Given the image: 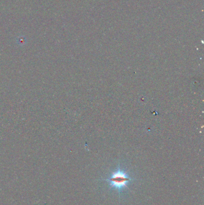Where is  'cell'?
<instances>
[{
    "label": "cell",
    "mask_w": 204,
    "mask_h": 205,
    "mask_svg": "<svg viewBox=\"0 0 204 205\" xmlns=\"http://www.w3.org/2000/svg\"><path fill=\"white\" fill-rule=\"evenodd\" d=\"M132 179L125 172L118 169L106 180L110 185L118 191L123 190Z\"/></svg>",
    "instance_id": "obj_1"
}]
</instances>
